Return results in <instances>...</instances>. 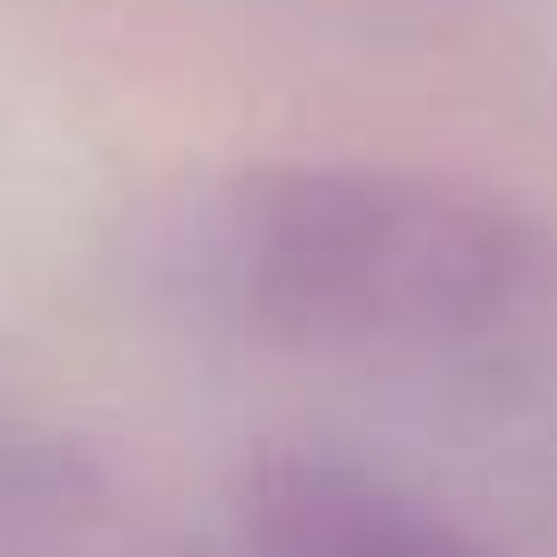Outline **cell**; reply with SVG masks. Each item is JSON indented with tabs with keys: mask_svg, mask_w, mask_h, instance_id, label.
<instances>
[{
	"mask_svg": "<svg viewBox=\"0 0 557 557\" xmlns=\"http://www.w3.org/2000/svg\"><path fill=\"white\" fill-rule=\"evenodd\" d=\"M252 557H488L443 511L344 458H260L237 496Z\"/></svg>",
	"mask_w": 557,
	"mask_h": 557,
	"instance_id": "cell-2",
	"label": "cell"
},
{
	"mask_svg": "<svg viewBox=\"0 0 557 557\" xmlns=\"http://www.w3.org/2000/svg\"><path fill=\"white\" fill-rule=\"evenodd\" d=\"M222 306L298 351L458 359L557 329V230L389 161H268L199 214Z\"/></svg>",
	"mask_w": 557,
	"mask_h": 557,
	"instance_id": "cell-1",
	"label": "cell"
}]
</instances>
